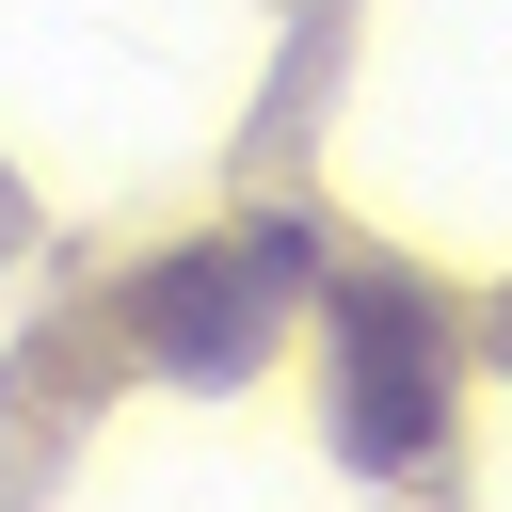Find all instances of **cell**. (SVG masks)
Returning a JSON list of instances; mask_svg holds the SVG:
<instances>
[{
    "label": "cell",
    "mask_w": 512,
    "mask_h": 512,
    "mask_svg": "<svg viewBox=\"0 0 512 512\" xmlns=\"http://www.w3.org/2000/svg\"><path fill=\"white\" fill-rule=\"evenodd\" d=\"M304 240H256V256H176L160 272V304H144V336L176 352V368H240L256 336H272V272H288Z\"/></svg>",
    "instance_id": "1"
},
{
    "label": "cell",
    "mask_w": 512,
    "mask_h": 512,
    "mask_svg": "<svg viewBox=\"0 0 512 512\" xmlns=\"http://www.w3.org/2000/svg\"><path fill=\"white\" fill-rule=\"evenodd\" d=\"M352 448H368V464H416V448H432V320H416L400 288L352 304Z\"/></svg>",
    "instance_id": "2"
}]
</instances>
